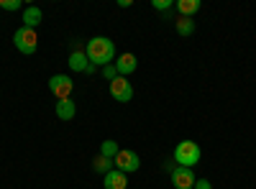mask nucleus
Returning a JSON list of instances; mask_svg holds the SVG:
<instances>
[{
    "label": "nucleus",
    "mask_w": 256,
    "mask_h": 189,
    "mask_svg": "<svg viewBox=\"0 0 256 189\" xmlns=\"http://www.w3.org/2000/svg\"><path fill=\"white\" fill-rule=\"evenodd\" d=\"M84 54H88L90 64L108 67V64H113V61H116V41H110L108 36H95V38L88 41Z\"/></svg>",
    "instance_id": "f257e3e1"
},
{
    "label": "nucleus",
    "mask_w": 256,
    "mask_h": 189,
    "mask_svg": "<svg viewBox=\"0 0 256 189\" xmlns=\"http://www.w3.org/2000/svg\"><path fill=\"white\" fill-rule=\"evenodd\" d=\"M200 156H202V151H200V146L195 143V141H190V138H184V141H180L177 146H174V164L177 166H184V169H192L195 164H200Z\"/></svg>",
    "instance_id": "f03ea898"
},
{
    "label": "nucleus",
    "mask_w": 256,
    "mask_h": 189,
    "mask_svg": "<svg viewBox=\"0 0 256 189\" xmlns=\"http://www.w3.org/2000/svg\"><path fill=\"white\" fill-rule=\"evenodd\" d=\"M13 46H16L20 54H26V56L36 54V49H38V36H36V31L20 26V28L13 33Z\"/></svg>",
    "instance_id": "7ed1b4c3"
},
{
    "label": "nucleus",
    "mask_w": 256,
    "mask_h": 189,
    "mask_svg": "<svg viewBox=\"0 0 256 189\" xmlns=\"http://www.w3.org/2000/svg\"><path fill=\"white\" fill-rule=\"evenodd\" d=\"M113 166H116L118 172H123V174H134V172L141 169V159H138V154L131 151V149H120L118 156L113 159Z\"/></svg>",
    "instance_id": "20e7f679"
},
{
    "label": "nucleus",
    "mask_w": 256,
    "mask_h": 189,
    "mask_svg": "<svg viewBox=\"0 0 256 189\" xmlns=\"http://www.w3.org/2000/svg\"><path fill=\"white\" fill-rule=\"evenodd\" d=\"M49 90H52V95H54L56 100H67V97H72L74 82H72V77H67V74H54V77L49 79Z\"/></svg>",
    "instance_id": "39448f33"
},
{
    "label": "nucleus",
    "mask_w": 256,
    "mask_h": 189,
    "mask_svg": "<svg viewBox=\"0 0 256 189\" xmlns=\"http://www.w3.org/2000/svg\"><path fill=\"white\" fill-rule=\"evenodd\" d=\"M108 90H110V97L116 102H131L134 100V87H131V82H128V77H116Z\"/></svg>",
    "instance_id": "423d86ee"
},
{
    "label": "nucleus",
    "mask_w": 256,
    "mask_h": 189,
    "mask_svg": "<svg viewBox=\"0 0 256 189\" xmlns=\"http://www.w3.org/2000/svg\"><path fill=\"white\" fill-rule=\"evenodd\" d=\"M195 182H198V177L192 174V169L174 166V172H172V184H174V189H195Z\"/></svg>",
    "instance_id": "0eeeda50"
},
{
    "label": "nucleus",
    "mask_w": 256,
    "mask_h": 189,
    "mask_svg": "<svg viewBox=\"0 0 256 189\" xmlns=\"http://www.w3.org/2000/svg\"><path fill=\"white\" fill-rule=\"evenodd\" d=\"M113 67L118 69V77H128V74H134L136 67H138V59L134 54H120L116 61H113Z\"/></svg>",
    "instance_id": "6e6552de"
},
{
    "label": "nucleus",
    "mask_w": 256,
    "mask_h": 189,
    "mask_svg": "<svg viewBox=\"0 0 256 189\" xmlns=\"http://www.w3.org/2000/svg\"><path fill=\"white\" fill-rule=\"evenodd\" d=\"M102 187L105 189H126L128 187V174L113 169V172H108V174L102 177Z\"/></svg>",
    "instance_id": "1a4fd4ad"
},
{
    "label": "nucleus",
    "mask_w": 256,
    "mask_h": 189,
    "mask_svg": "<svg viewBox=\"0 0 256 189\" xmlns=\"http://www.w3.org/2000/svg\"><path fill=\"white\" fill-rule=\"evenodd\" d=\"M74 115H77V105H74L72 97L56 100V118H59V120H72Z\"/></svg>",
    "instance_id": "9d476101"
},
{
    "label": "nucleus",
    "mask_w": 256,
    "mask_h": 189,
    "mask_svg": "<svg viewBox=\"0 0 256 189\" xmlns=\"http://www.w3.org/2000/svg\"><path fill=\"white\" fill-rule=\"evenodd\" d=\"M67 64H70L72 72H84V69L90 67V59H88V54H84L82 49H74L70 54V59H67Z\"/></svg>",
    "instance_id": "9b49d317"
},
{
    "label": "nucleus",
    "mask_w": 256,
    "mask_h": 189,
    "mask_svg": "<svg viewBox=\"0 0 256 189\" xmlns=\"http://www.w3.org/2000/svg\"><path fill=\"white\" fill-rule=\"evenodd\" d=\"M44 20V13H41V8L38 5H28V8H24V26L26 28H34L36 31V26Z\"/></svg>",
    "instance_id": "f8f14e48"
},
{
    "label": "nucleus",
    "mask_w": 256,
    "mask_h": 189,
    "mask_svg": "<svg viewBox=\"0 0 256 189\" xmlns=\"http://www.w3.org/2000/svg\"><path fill=\"white\" fill-rule=\"evenodd\" d=\"M177 10L182 18H192L198 10H200V0H180L177 3Z\"/></svg>",
    "instance_id": "ddd939ff"
},
{
    "label": "nucleus",
    "mask_w": 256,
    "mask_h": 189,
    "mask_svg": "<svg viewBox=\"0 0 256 189\" xmlns=\"http://www.w3.org/2000/svg\"><path fill=\"white\" fill-rule=\"evenodd\" d=\"M174 28H177V33L180 36H192V33H195V20H192V18H177L174 20Z\"/></svg>",
    "instance_id": "4468645a"
},
{
    "label": "nucleus",
    "mask_w": 256,
    "mask_h": 189,
    "mask_svg": "<svg viewBox=\"0 0 256 189\" xmlns=\"http://www.w3.org/2000/svg\"><path fill=\"white\" fill-rule=\"evenodd\" d=\"M92 169H95L98 174H102V177H105L108 172H113L116 166H113V159H105V156H100V154H98V156H95V161H92Z\"/></svg>",
    "instance_id": "2eb2a0df"
},
{
    "label": "nucleus",
    "mask_w": 256,
    "mask_h": 189,
    "mask_svg": "<svg viewBox=\"0 0 256 189\" xmlns=\"http://www.w3.org/2000/svg\"><path fill=\"white\" fill-rule=\"evenodd\" d=\"M118 151H120V146H118L116 141H110V138L100 143V156H105V159H116Z\"/></svg>",
    "instance_id": "dca6fc26"
},
{
    "label": "nucleus",
    "mask_w": 256,
    "mask_h": 189,
    "mask_svg": "<svg viewBox=\"0 0 256 189\" xmlns=\"http://www.w3.org/2000/svg\"><path fill=\"white\" fill-rule=\"evenodd\" d=\"M0 8L3 10H20L24 3H20V0H0Z\"/></svg>",
    "instance_id": "f3484780"
},
{
    "label": "nucleus",
    "mask_w": 256,
    "mask_h": 189,
    "mask_svg": "<svg viewBox=\"0 0 256 189\" xmlns=\"http://www.w3.org/2000/svg\"><path fill=\"white\" fill-rule=\"evenodd\" d=\"M156 10H162V13H166V10H172V0H154L152 3Z\"/></svg>",
    "instance_id": "a211bd4d"
},
{
    "label": "nucleus",
    "mask_w": 256,
    "mask_h": 189,
    "mask_svg": "<svg viewBox=\"0 0 256 189\" xmlns=\"http://www.w3.org/2000/svg\"><path fill=\"white\" fill-rule=\"evenodd\" d=\"M102 77L108 79V82H113V79L118 77V69H116L113 64H108V67H102Z\"/></svg>",
    "instance_id": "6ab92c4d"
},
{
    "label": "nucleus",
    "mask_w": 256,
    "mask_h": 189,
    "mask_svg": "<svg viewBox=\"0 0 256 189\" xmlns=\"http://www.w3.org/2000/svg\"><path fill=\"white\" fill-rule=\"evenodd\" d=\"M195 189H212V184H210V179H198Z\"/></svg>",
    "instance_id": "aec40b11"
},
{
    "label": "nucleus",
    "mask_w": 256,
    "mask_h": 189,
    "mask_svg": "<svg viewBox=\"0 0 256 189\" xmlns=\"http://www.w3.org/2000/svg\"><path fill=\"white\" fill-rule=\"evenodd\" d=\"M174 166H177V164H174V159H172V161H164V172L172 174V172H174Z\"/></svg>",
    "instance_id": "412c9836"
},
{
    "label": "nucleus",
    "mask_w": 256,
    "mask_h": 189,
    "mask_svg": "<svg viewBox=\"0 0 256 189\" xmlns=\"http://www.w3.org/2000/svg\"><path fill=\"white\" fill-rule=\"evenodd\" d=\"M131 3H134V0H118L120 8H131Z\"/></svg>",
    "instance_id": "4be33fe9"
},
{
    "label": "nucleus",
    "mask_w": 256,
    "mask_h": 189,
    "mask_svg": "<svg viewBox=\"0 0 256 189\" xmlns=\"http://www.w3.org/2000/svg\"><path fill=\"white\" fill-rule=\"evenodd\" d=\"M95 72H98V67H95V64H90L88 69H84V74H95Z\"/></svg>",
    "instance_id": "5701e85b"
}]
</instances>
